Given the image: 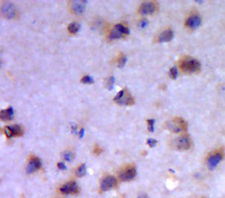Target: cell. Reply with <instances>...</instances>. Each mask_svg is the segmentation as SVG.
I'll list each match as a JSON object with an SVG mask.
<instances>
[{"label":"cell","instance_id":"6da1fadb","mask_svg":"<svg viewBox=\"0 0 225 198\" xmlns=\"http://www.w3.org/2000/svg\"><path fill=\"white\" fill-rule=\"evenodd\" d=\"M179 67L182 72L192 74L198 72L200 70V64L196 59L186 57L180 61Z\"/></svg>","mask_w":225,"mask_h":198},{"label":"cell","instance_id":"7a4b0ae2","mask_svg":"<svg viewBox=\"0 0 225 198\" xmlns=\"http://www.w3.org/2000/svg\"><path fill=\"white\" fill-rule=\"evenodd\" d=\"M114 102L116 104L120 105H125V106H130L134 104L133 98L131 96L130 93L126 88H123L121 91H119L116 96L113 98Z\"/></svg>","mask_w":225,"mask_h":198},{"label":"cell","instance_id":"3957f363","mask_svg":"<svg viewBox=\"0 0 225 198\" xmlns=\"http://www.w3.org/2000/svg\"><path fill=\"white\" fill-rule=\"evenodd\" d=\"M166 128L168 130L173 132V133H181V132L187 130V123L182 118H174V119L167 122Z\"/></svg>","mask_w":225,"mask_h":198},{"label":"cell","instance_id":"277c9868","mask_svg":"<svg viewBox=\"0 0 225 198\" xmlns=\"http://www.w3.org/2000/svg\"><path fill=\"white\" fill-rule=\"evenodd\" d=\"M223 156V151L221 149L216 150L213 152L211 154H209L206 159V164L207 166L210 170H213L218 165L219 163L222 160Z\"/></svg>","mask_w":225,"mask_h":198},{"label":"cell","instance_id":"5b68a950","mask_svg":"<svg viewBox=\"0 0 225 198\" xmlns=\"http://www.w3.org/2000/svg\"><path fill=\"white\" fill-rule=\"evenodd\" d=\"M129 33H130V29L128 27L122 24H116L111 29L109 38L110 40H116L123 37L125 35H128Z\"/></svg>","mask_w":225,"mask_h":198},{"label":"cell","instance_id":"8992f818","mask_svg":"<svg viewBox=\"0 0 225 198\" xmlns=\"http://www.w3.org/2000/svg\"><path fill=\"white\" fill-rule=\"evenodd\" d=\"M1 12L7 19H14L16 15V5L10 2H5L1 6Z\"/></svg>","mask_w":225,"mask_h":198},{"label":"cell","instance_id":"52a82bcc","mask_svg":"<svg viewBox=\"0 0 225 198\" xmlns=\"http://www.w3.org/2000/svg\"><path fill=\"white\" fill-rule=\"evenodd\" d=\"M175 146L178 150L189 149L192 145V141L188 136H182L175 140Z\"/></svg>","mask_w":225,"mask_h":198},{"label":"cell","instance_id":"ba28073f","mask_svg":"<svg viewBox=\"0 0 225 198\" xmlns=\"http://www.w3.org/2000/svg\"><path fill=\"white\" fill-rule=\"evenodd\" d=\"M137 175V170L133 166H128L120 171L119 176L123 181H129L133 180Z\"/></svg>","mask_w":225,"mask_h":198},{"label":"cell","instance_id":"9c48e42d","mask_svg":"<svg viewBox=\"0 0 225 198\" xmlns=\"http://www.w3.org/2000/svg\"><path fill=\"white\" fill-rule=\"evenodd\" d=\"M4 133L7 138H11L13 136H20L23 134V131L20 126L14 125V126H8L4 128Z\"/></svg>","mask_w":225,"mask_h":198},{"label":"cell","instance_id":"30bf717a","mask_svg":"<svg viewBox=\"0 0 225 198\" xmlns=\"http://www.w3.org/2000/svg\"><path fill=\"white\" fill-rule=\"evenodd\" d=\"M116 185V180L114 176H106L103 177L100 183V190L102 191H107L114 188Z\"/></svg>","mask_w":225,"mask_h":198},{"label":"cell","instance_id":"8fae6325","mask_svg":"<svg viewBox=\"0 0 225 198\" xmlns=\"http://www.w3.org/2000/svg\"><path fill=\"white\" fill-rule=\"evenodd\" d=\"M201 23H202V19H201L200 16L196 15V14H192V15L189 16L187 18L185 22V26L192 29H197L198 27L201 26Z\"/></svg>","mask_w":225,"mask_h":198},{"label":"cell","instance_id":"7c38bea8","mask_svg":"<svg viewBox=\"0 0 225 198\" xmlns=\"http://www.w3.org/2000/svg\"><path fill=\"white\" fill-rule=\"evenodd\" d=\"M40 167H41V161L40 159L38 157L32 156L29 159L28 165L26 166V172L28 174H31L37 169H40Z\"/></svg>","mask_w":225,"mask_h":198},{"label":"cell","instance_id":"4fadbf2b","mask_svg":"<svg viewBox=\"0 0 225 198\" xmlns=\"http://www.w3.org/2000/svg\"><path fill=\"white\" fill-rule=\"evenodd\" d=\"M87 1H71L70 2V5H71V9L73 12V13L76 14V15H81L84 12L85 9V5H86Z\"/></svg>","mask_w":225,"mask_h":198},{"label":"cell","instance_id":"5bb4252c","mask_svg":"<svg viewBox=\"0 0 225 198\" xmlns=\"http://www.w3.org/2000/svg\"><path fill=\"white\" fill-rule=\"evenodd\" d=\"M157 10V4L154 2H145L140 5V12L144 15H151Z\"/></svg>","mask_w":225,"mask_h":198},{"label":"cell","instance_id":"9a60e30c","mask_svg":"<svg viewBox=\"0 0 225 198\" xmlns=\"http://www.w3.org/2000/svg\"><path fill=\"white\" fill-rule=\"evenodd\" d=\"M60 191L64 194H71L78 192V185L74 181H71L60 188Z\"/></svg>","mask_w":225,"mask_h":198},{"label":"cell","instance_id":"2e32d148","mask_svg":"<svg viewBox=\"0 0 225 198\" xmlns=\"http://www.w3.org/2000/svg\"><path fill=\"white\" fill-rule=\"evenodd\" d=\"M174 37V33L172 30L170 29H165L158 36V42L160 43H164V42L171 41Z\"/></svg>","mask_w":225,"mask_h":198},{"label":"cell","instance_id":"e0dca14e","mask_svg":"<svg viewBox=\"0 0 225 198\" xmlns=\"http://www.w3.org/2000/svg\"><path fill=\"white\" fill-rule=\"evenodd\" d=\"M14 110L12 106H9L6 109H3L0 112V117L2 121H10L13 118Z\"/></svg>","mask_w":225,"mask_h":198},{"label":"cell","instance_id":"ac0fdd59","mask_svg":"<svg viewBox=\"0 0 225 198\" xmlns=\"http://www.w3.org/2000/svg\"><path fill=\"white\" fill-rule=\"evenodd\" d=\"M80 28H81V26L78 22H74L70 23L68 26V30L69 32L71 34H76L78 31H79Z\"/></svg>","mask_w":225,"mask_h":198},{"label":"cell","instance_id":"d6986e66","mask_svg":"<svg viewBox=\"0 0 225 198\" xmlns=\"http://www.w3.org/2000/svg\"><path fill=\"white\" fill-rule=\"evenodd\" d=\"M77 176L78 177H82L86 174V166H85V164H81L78 167L76 171Z\"/></svg>","mask_w":225,"mask_h":198},{"label":"cell","instance_id":"ffe728a7","mask_svg":"<svg viewBox=\"0 0 225 198\" xmlns=\"http://www.w3.org/2000/svg\"><path fill=\"white\" fill-rule=\"evenodd\" d=\"M126 57L125 55L121 54V55L118 57L117 64H118V67H119V68H123V67L125 66V64H126Z\"/></svg>","mask_w":225,"mask_h":198},{"label":"cell","instance_id":"44dd1931","mask_svg":"<svg viewBox=\"0 0 225 198\" xmlns=\"http://www.w3.org/2000/svg\"><path fill=\"white\" fill-rule=\"evenodd\" d=\"M81 83L83 84H88V85H91V84H93L94 80L93 78L89 75H85L82 77V78L81 79Z\"/></svg>","mask_w":225,"mask_h":198},{"label":"cell","instance_id":"7402d4cb","mask_svg":"<svg viewBox=\"0 0 225 198\" xmlns=\"http://www.w3.org/2000/svg\"><path fill=\"white\" fill-rule=\"evenodd\" d=\"M61 156H62V158L64 159V160L68 161V162H70V161L72 160L74 155H73V153H71V152H64V153H62Z\"/></svg>","mask_w":225,"mask_h":198},{"label":"cell","instance_id":"603a6c76","mask_svg":"<svg viewBox=\"0 0 225 198\" xmlns=\"http://www.w3.org/2000/svg\"><path fill=\"white\" fill-rule=\"evenodd\" d=\"M169 76L171 77V79H176L177 76H178V71H177L176 67H172L169 71Z\"/></svg>","mask_w":225,"mask_h":198},{"label":"cell","instance_id":"cb8c5ba5","mask_svg":"<svg viewBox=\"0 0 225 198\" xmlns=\"http://www.w3.org/2000/svg\"><path fill=\"white\" fill-rule=\"evenodd\" d=\"M147 129L149 132L153 133L154 130V119H147Z\"/></svg>","mask_w":225,"mask_h":198},{"label":"cell","instance_id":"d4e9b609","mask_svg":"<svg viewBox=\"0 0 225 198\" xmlns=\"http://www.w3.org/2000/svg\"><path fill=\"white\" fill-rule=\"evenodd\" d=\"M115 83V78L113 76H111L109 77V78L108 79L107 83H106V87L109 90H112V88H113V85H114Z\"/></svg>","mask_w":225,"mask_h":198},{"label":"cell","instance_id":"484cf974","mask_svg":"<svg viewBox=\"0 0 225 198\" xmlns=\"http://www.w3.org/2000/svg\"><path fill=\"white\" fill-rule=\"evenodd\" d=\"M157 143H158V141L154 139L150 138L147 140V144L149 146L151 147V148H154V147H155Z\"/></svg>","mask_w":225,"mask_h":198},{"label":"cell","instance_id":"4316f807","mask_svg":"<svg viewBox=\"0 0 225 198\" xmlns=\"http://www.w3.org/2000/svg\"><path fill=\"white\" fill-rule=\"evenodd\" d=\"M147 24H148V21H147L146 19H141L140 22H139L138 26L140 28L144 29V28H145L146 26H147Z\"/></svg>","mask_w":225,"mask_h":198},{"label":"cell","instance_id":"83f0119b","mask_svg":"<svg viewBox=\"0 0 225 198\" xmlns=\"http://www.w3.org/2000/svg\"><path fill=\"white\" fill-rule=\"evenodd\" d=\"M57 167H58V169H60L61 170H64V169H67L66 165L63 162H59L58 163H57Z\"/></svg>","mask_w":225,"mask_h":198},{"label":"cell","instance_id":"f1b7e54d","mask_svg":"<svg viewBox=\"0 0 225 198\" xmlns=\"http://www.w3.org/2000/svg\"><path fill=\"white\" fill-rule=\"evenodd\" d=\"M77 129H78V126L76 125H71V130L73 133H77Z\"/></svg>","mask_w":225,"mask_h":198},{"label":"cell","instance_id":"f546056e","mask_svg":"<svg viewBox=\"0 0 225 198\" xmlns=\"http://www.w3.org/2000/svg\"><path fill=\"white\" fill-rule=\"evenodd\" d=\"M84 134H85V130L84 129H81L79 132V137L81 139H82L84 137Z\"/></svg>","mask_w":225,"mask_h":198},{"label":"cell","instance_id":"4dcf8cb0","mask_svg":"<svg viewBox=\"0 0 225 198\" xmlns=\"http://www.w3.org/2000/svg\"><path fill=\"white\" fill-rule=\"evenodd\" d=\"M137 198H149V197L146 194H141V195H140V196H139Z\"/></svg>","mask_w":225,"mask_h":198}]
</instances>
